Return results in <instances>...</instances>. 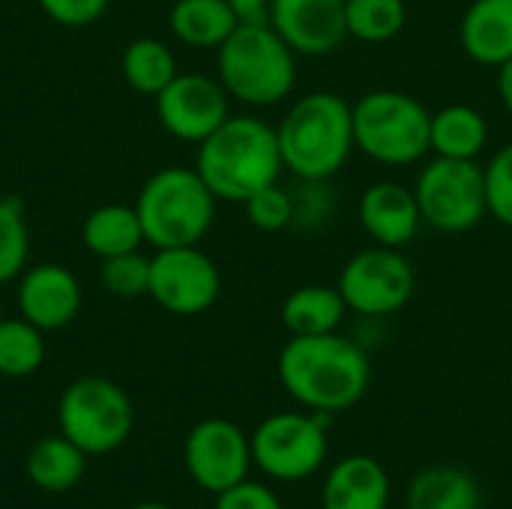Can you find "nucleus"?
Returning a JSON list of instances; mask_svg holds the SVG:
<instances>
[{
	"instance_id": "f257e3e1",
	"label": "nucleus",
	"mask_w": 512,
	"mask_h": 509,
	"mask_svg": "<svg viewBox=\"0 0 512 509\" xmlns=\"http://www.w3.org/2000/svg\"><path fill=\"white\" fill-rule=\"evenodd\" d=\"M276 369L285 393L297 405L327 417L354 408L372 384L366 351L342 333L291 336Z\"/></svg>"
},
{
	"instance_id": "f03ea898",
	"label": "nucleus",
	"mask_w": 512,
	"mask_h": 509,
	"mask_svg": "<svg viewBox=\"0 0 512 509\" xmlns=\"http://www.w3.org/2000/svg\"><path fill=\"white\" fill-rule=\"evenodd\" d=\"M195 171L216 201L243 204L285 171L276 126L252 114H231L213 135L198 144Z\"/></svg>"
},
{
	"instance_id": "7ed1b4c3",
	"label": "nucleus",
	"mask_w": 512,
	"mask_h": 509,
	"mask_svg": "<svg viewBox=\"0 0 512 509\" xmlns=\"http://www.w3.org/2000/svg\"><path fill=\"white\" fill-rule=\"evenodd\" d=\"M276 135L282 162L297 180H330L357 150L351 105L330 90L300 96L279 120Z\"/></svg>"
},
{
	"instance_id": "20e7f679",
	"label": "nucleus",
	"mask_w": 512,
	"mask_h": 509,
	"mask_svg": "<svg viewBox=\"0 0 512 509\" xmlns=\"http://www.w3.org/2000/svg\"><path fill=\"white\" fill-rule=\"evenodd\" d=\"M135 210L147 246H198L213 228L216 195L195 168L168 165L147 177L135 198Z\"/></svg>"
},
{
	"instance_id": "39448f33",
	"label": "nucleus",
	"mask_w": 512,
	"mask_h": 509,
	"mask_svg": "<svg viewBox=\"0 0 512 509\" xmlns=\"http://www.w3.org/2000/svg\"><path fill=\"white\" fill-rule=\"evenodd\" d=\"M216 78L231 99L249 108H267L294 90L297 54L270 24H240L216 48Z\"/></svg>"
},
{
	"instance_id": "423d86ee",
	"label": "nucleus",
	"mask_w": 512,
	"mask_h": 509,
	"mask_svg": "<svg viewBox=\"0 0 512 509\" xmlns=\"http://www.w3.org/2000/svg\"><path fill=\"white\" fill-rule=\"evenodd\" d=\"M354 147L381 165H414L432 153V114L402 90H372L354 105Z\"/></svg>"
},
{
	"instance_id": "0eeeda50",
	"label": "nucleus",
	"mask_w": 512,
	"mask_h": 509,
	"mask_svg": "<svg viewBox=\"0 0 512 509\" xmlns=\"http://www.w3.org/2000/svg\"><path fill=\"white\" fill-rule=\"evenodd\" d=\"M132 423L135 411L126 390L102 375H84L60 393V435L87 456H108L120 450L132 432Z\"/></svg>"
},
{
	"instance_id": "6e6552de",
	"label": "nucleus",
	"mask_w": 512,
	"mask_h": 509,
	"mask_svg": "<svg viewBox=\"0 0 512 509\" xmlns=\"http://www.w3.org/2000/svg\"><path fill=\"white\" fill-rule=\"evenodd\" d=\"M420 216L429 228L462 234L477 228L486 213V174L477 159L435 156L414 183Z\"/></svg>"
},
{
	"instance_id": "1a4fd4ad",
	"label": "nucleus",
	"mask_w": 512,
	"mask_h": 509,
	"mask_svg": "<svg viewBox=\"0 0 512 509\" xmlns=\"http://www.w3.org/2000/svg\"><path fill=\"white\" fill-rule=\"evenodd\" d=\"M252 462L279 483L309 480L327 459V414L282 411L252 432Z\"/></svg>"
},
{
	"instance_id": "9d476101",
	"label": "nucleus",
	"mask_w": 512,
	"mask_h": 509,
	"mask_svg": "<svg viewBox=\"0 0 512 509\" xmlns=\"http://www.w3.org/2000/svg\"><path fill=\"white\" fill-rule=\"evenodd\" d=\"M336 288L342 291L348 312L384 318L408 306L417 291V273L402 249L375 243L345 261Z\"/></svg>"
},
{
	"instance_id": "9b49d317",
	"label": "nucleus",
	"mask_w": 512,
	"mask_h": 509,
	"mask_svg": "<svg viewBox=\"0 0 512 509\" xmlns=\"http://www.w3.org/2000/svg\"><path fill=\"white\" fill-rule=\"evenodd\" d=\"M219 294L222 273L201 246H171L153 252L147 297L165 312L192 318L207 312Z\"/></svg>"
},
{
	"instance_id": "f8f14e48",
	"label": "nucleus",
	"mask_w": 512,
	"mask_h": 509,
	"mask_svg": "<svg viewBox=\"0 0 512 509\" xmlns=\"http://www.w3.org/2000/svg\"><path fill=\"white\" fill-rule=\"evenodd\" d=\"M159 126L189 144H201L231 117V96L219 78L201 72H177V78L153 96Z\"/></svg>"
},
{
	"instance_id": "ddd939ff",
	"label": "nucleus",
	"mask_w": 512,
	"mask_h": 509,
	"mask_svg": "<svg viewBox=\"0 0 512 509\" xmlns=\"http://www.w3.org/2000/svg\"><path fill=\"white\" fill-rule=\"evenodd\" d=\"M183 462L195 486L210 495H219L249 477V468L255 465L252 441L237 423L210 417L195 423L186 435Z\"/></svg>"
},
{
	"instance_id": "4468645a",
	"label": "nucleus",
	"mask_w": 512,
	"mask_h": 509,
	"mask_svg": "<svg viewBox=\"0 0 512 509\" xmlns=\"http://www.w3.org/2000/svg\"><path fill=\"white\" fill-rule=\"evenodd\" d=\"M270 27L297 57L333 54L348 39L345 0H270Z\"/></svg>"
},
{
	"instance_id": "2eb2a0df",
	"label": "nucleus",
	"mask_w": 512,
	"mask_h": 509,
	"mask_svg": "<svg viewBox=\"0 0 512 509\" xmlns=\"http://www.w3.org/2000/svg\"><path fill=\"white\" fill-rule=\"evenodd\" d=\"M81 300H84L81 282L63 264L45 261L27 267L18 276V291H15L18 315L33 327H39L42 333L69 327L81 312Z\"/></svg>"
},
{
	"instance_id": "dca6fc26",
	"label": "nucleus",
	"mask_w": 512,
	"mask_h": 509,
	"mask_svg": "<svg viewBox=\"0 0 512 509\" xmlns=\"http://www.w3.org/2000/svg\"><path fill=\"white\" fill-rule=\"evenodd\" d=\"M357 219L378 246H390V249H405L423 225L414 189L393 180L372 183L360 195Z\"/></svg>"
},
{
	"instance_id": "f3484780",
	"label": "nucleus",
	"mask_w": 512,
	"mask_h": 509,
	"mask_svg": "<svg viewBox=\"0 0 512 509\" xmlns=\"http://www.w3.org/2000/svg\"><path fill=\"white\" fill-rule=\"evenodd\" d=\"M390 477L372 456L336 462L321 489V509H387Z\"/></svg>"
},
{
	"instance_id": "a211bd4d",
	"label": "nucleus",
	"mask_w": 512,
	"mask_h": 509,
	"mask_svg": "<svg viewBox=\"0 0 512 509\" xmlns=\"http://www.w3.org/2000/svg\"><path fill=\"white\" fill-rule=\"evenodd\" d=\"M462 51L480 66L512 60V0H474L459 24Z\"/></svg>"
},
{
	"instance_id": "6ab92c4d",
	"label": "nucleus",
	"mask_w": 512,
	"mask_h": 509,
	"mask_svg": "<svg viewBox=\"0 0 512 509\" xmlns=\"http://www.w3.org/2000/svg\"><path fill=\"white\" fill-rule=\"evenodd\" d=\"M81 243L99 261L138 252L147 240L135 204H102L90 210L81 225Z\"/></svg>"
},
{
	"instance_id": "aec40b11",
	"label": "nucleus",
	"mask_w": 512,
	"mask_h": 509,
	"mask_svg": "<svg viewBox=\"0 0 512 509\" xmlns=\"http://www.w3.org/2000/svg\"><path fill=\"white\" fill-rule=\"evenodd\" d=\"M348 303L336 285H300L282 303V324L291 336L339 333Z\"/></svg>"
},
{
	"instance_id": "412c9836",
	"label": "nucleus",
	"mask_w": 512,
	"mask_h": 509,
	"mask_svg": "<svg viewBox=\"0 0 512 509\" xmlns=\"http://www.w3.org/2000/svg\"><path fill=\"white\" fill-rule=\"evenodd\" d=\"M408 509H480V483L474 474L456 465H435L423 468L408 492H405Z\"/></svg>"
},
{
	"instance_id": "4be33fe9",
	"label": "nucleus",
	"mask_w": 512,
	"mask_h": 509,
	"mask_svg": "<svg viewBox=\"0 0 512 509\" xmlns=\"http://www.w3.org/2000/svg\"><path fill=\"white\" fill-rule=\"evenodd\" d=\"M171 33L189 48H219L240 24L228 0H177L168 12Z\"/></svg>"
},
{
	"instance_id": "5701e85b",
	"label": "nucleus",
	"mask_w": 512,
	"mask_h": 509,
	"mask_svg": "<svg viewBox=\"0 0 512 509\" xmlns=\"http://www.w3.org/2000/svg\"><path fill=\"white\" fill-rule=\"evenodd\" d=\"M87 468V453L63 435L42 438L27 453V477L36 489L60 495L78 486Z\"/></svg>"
},
{
	"instance_id": "b1692460",
	"label": "nucleus",
	"mask_w": 512,
	"mask_h": 509,
	"mask_svg": "<svg viewBox=\"0 0 512 509\" xmlns=\"http://www.w3.org/2000/svg\"><path fill=\"white\" fill-rule=\"evenodd\" d=\"M432 153L447 159H477L489 144V123L474 105H447L432 114Z\"/></svg>"
},
{
	"instance_id": "393cba45",
	"label": "nucleus",
	"mask_w": 512,
	"mask_h": 509,
	"mask_svg": "<svg viewBox=\"0 0 512 509\" xmlns=\"http://www.w3.org/2000/svg\"><path fill=\"white\" fill-rule=\"evenodd\" d=\"M120 72L126 78V84L141 93V96H159L174 78H177V57L174 51L153 36H141L132 39L123 48L120 57Z\"/></svg>"
},
{
	"instance_id": "a878e982",
	"label": "nucleus",
	"mask_w": 512,
	"mask_h": 509,
	"mask_svg": "<svg viewBox=\"0 0 512 509\" xmlns=\"http://www.w3.org/2000/svg\"><path fill=\"white\" fill-rule=\"evenodd\" d=\"M45 363V333L30 321L0 318V375L30 378Z\"/></svg>"
},
{
	"instance_id": "bb28decb",
	"label": "nucleus",
	"mask_w": 512,
	"mask_h": 509,
	"mask_svg": "<svg viewBox=\"0 0 512 509\" xmlns=\"http://www.w3.org/2000/svg\"><path fill=\"white\" fill-rule=\"evenodd\" d=\"M345 21L348 36L381 45L405 30L408 6L405 0H345Z\"/></svg>"
},
{
	"instance_id": "cd10ccee",
	"label": "nucleus",
	"mask_w": 512,
	"mask_h": 509,
	"mask_svg": "<svg viewBox=\"0 0 512 509\" xmlns=\"http://www.w3.org/2000/svg\"><path fill=\"white\" fill-rule=\"evenodd\" d=\"M30 231L24 222V207L15 198H0V285L15 282L27 270Z\"/></svg>"
},
{
	"instance_id": "c85d7f7f",
	"label": "nucleus",
	"mask_w": 512,
	"mask_h": 509,
	"mask_svg": "<svg viewBox=\"0 0 512 509\" xmlns=\"http://www.w3.org/2000/svg\"><path fill=\"white\" fill-rule=\"evenodd\" d=\"M99 282H102V288L111 297H120V300L147 297V288H150V258L141 255V249L105 258L102 267H99Z\"/></svg>"
},
{
	"instance_id": "c756f323",
	"label": "nucleus",
	"mask_w": 512,
	"mask_h": 509,
	"mask_svg": "<svg viewBox=\"0 0 512 509\" xmlns=\"http://www.w3.org/2000/svg\"><path fill=\"white\" fill-rule=\"evenodd\" d=\"M243 210H246L249 225L267 234H276L294 225V195L291 189H282L279 183H270L252 198H246Z\"/></svg>"
},
{
	"instance_id": "7c9ffc66",
	"label": "nucleus",
	"mask_w": 512,
	"mask_h": 509,
	"mask_svg": "<svg viewBox=\"0 0 512 509\" xmlns=\"http://www.w3.org/2000/svg\"><path fill=\"white\" fill-rule=\"evenodd\" d=\"M483 174H486L489 216L512 228V144L501 147L489 159V165H483Z\"/></svg>"
},
{
	"instance_id": "2f4dec72",
	"label": "nucleus",
	"mask_w": 512,
	"mask_h": 509,
	"mask_svg": "<svg viewBox=\"0 0 512 509\" xmlns=\"http://www.w3.org/2000/svg\"><path fill=\"white\" fill-rule=\"evenodd\" d=\"M294 195V225L291 228H315L333 213V192L327 180H300V195Z\"/></svg>"
},
{
	"instance_id": "473e14b6",
	"label": "nucleus",
	"mask_w": 512,
	"mask_h": 509,
	"mask_svg": "<svg viewBox=\"0 0 512 509\" xmlns=\"http://www.w3.org/2000/svg\"><path fill=\"white\" fill-rule=\"evenodd\" d=\"M36 3L60 27H87L105 15L111 0H36Z\"/></svg>"
},
{
	"instance_id": "72a5a7b5",
	"label": "nucleus",
	"mask_w": 512,
	"mask_h": 509,
	"mask_svg": "<svg viewBox=\"0 0 512 509\" xmlns=\"http://www.w3.org/2000/svg\"><path fill=\"white\" fill-rule=\"evenodd\" d=\"M213 509H282V501L276 498V492L270 486L252 483L246 477L237 486L219 492L216 495V507Z\"/></svg>"
},
{
	"instance_id": "f704fd0d",
	"label": "nucleus",
	"mask_w": 512,
	"mask_h": 509,
	"mask_svg": "<svg viewBox=\"0 0 512 509\" xmlns=\"http://www.w3.org/2000/svg\"><path fill=\"white\" fill-rule=\"evenodd\" d=\"M228 6L243 27L270 24V0H228Z\"/></svg>"
},
{
	"instance_id": "c9c22d12",
	"label": "nucleus",
	"mask_w": 512,
	"mask_h": 509,
	"mask_svg": "<svg viewBox=\"0 0 512 509\" xmlns=\"http://www.w3.org/2000/svg\"><path fill=\"white\" fill-rule=\"evenodd\" d=\"M498 96H501L504 108L512 114V60L498 66Z\"/></svg>"
},
{
	"instance_id": "e433bc0d",
	"label": "nucleus",
	"mask_w": 512,
	"mask_h": 509,
	"mask_svg": "<svg viewBox=\"0 0 512 509\" xmlns=\"http://www.w3.org/2000/svg\"><path fill=\"white\" fill-rule=\"evenodd\" d=\"M129 509H171V507H165V504H156V501H144V504H135V507H129Z\"/></svg>"
}]
</instances>
